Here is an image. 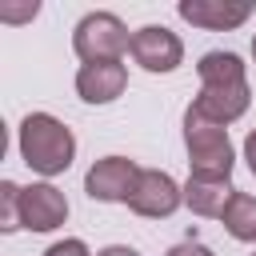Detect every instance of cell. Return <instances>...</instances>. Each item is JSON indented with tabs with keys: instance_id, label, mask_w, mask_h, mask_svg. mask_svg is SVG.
Instances as JSON below:
<instances>
[{
	"instance_id": "6da1fadb",
	"label": "cell",
	"mask_w": 256,
	"mask_h": 256,
	"mask_svg": "<svg viewBox=\"0 0 256 256\" xmlns=\"http://www.w3.org/2000/svg\"><path fill=\"white\" fill-rule=\"evenodd\" d=\"M20 156H24V164H28L32 172L56 176V172H64V168L72 164L76 140H72V132H68L56 116L32 112V116H24V124H20Z\"/></svg>"
},
{
	"instance_id": "7a4b0ae2",
	"label": "cell",
	"mask_w": 256,
	"mask_h": 256,
	"mask_svg": "<svg viewBox=\"0 0 256 256\" xmlns=\"http://www.w3.org/2000/svg\"><path fill=\"white\" fill-rule=\"evenodd\" d=\"M184 144H188L192 176H232V144H228L224 124H212L188 108L184 112Z\"/></svg>"
},
{
	"instance_id": "3957f363",
	"label": "cell",
	"mask_w": 256,
	"mask_h": 256,
	"mask_svg": "<svg viewBox=\"0 0 256 256\" xmlns=\"http://www.w3.org/2000/svg\"><path fill=\"white\" fill-rule=\"evenodd\" d=\"M72 48L84 64H96V60H120V52H132V36L124 28L120 16L112 12H88L76 32H72Z\"/></svg>"
},
{
	"instance_id": "277c9868",
	"label": "cell",
	"mask_w": 256,
	"mask_h": 256,
	"mask_svg": "<svg viewBox=\"0 0 256 256\" xmlns=\"http://www.w3.org/2000/svg\"><path fill=\"white\" fill-rule=\"evenodd\" d=\"M180 200H184V188H180L168 172H160V168H140V180H136V188H132V196H128V208H132L136 216L160 220V216H172V212L180 208Z\"/></svg>"
},
{
	"instance_id": "5b68a950",
	"label": "cell",
	"mask_w": 256,
	"mask_h": 256,
	"mask_svg": "<svg viewBox=\"0 0 256 256\" xmlns=\"http://www.w3.org/2000/svg\"><path fill=\"white\" fill-rule=\"evenodd\" d=\"M136 180H140V168H136L128 156H104V160H96V164L88 168L84 188H88L92 200H104V204L124 200V204H128Z\"/></svg>"
},
{
	"instance_id": "8992f818",
	"label": "cell",
	"mask_w": 256,
	"mask_h": 256,
	"mask_svg": "<svg viewBox=\"0 0 256 256\" xmlns=\"http://www.w3.org/2000/svg\"><path fill=\"white\" fill-rule=\"evenodd\" d=\"M132 60L148 72H172L184 60V44L164 24H148V28L132 32Z\"/></svg>"
},
{
	"instance_id": "52a82bcc",
	"label": "cell",
	"mask_w": 256,
	"mask_h": 256,
	"mask_svg": "<svg viewBox=\"0 0 256 256\" xmlns=\"http://www.w3.org/2000/svg\"><path fill=\"white\" fill-rule=\"evenodd\" d=\"M68 220V200L52 184H32L20 192V224L32 232H52Z\"/></svg>"
},
{
	"instance_id": "ba28073f",
	"label": "cell",
	"mask_w": 256,
	"mask_h": 256,
	"mask_svg": "<svg viewBox=\"0 0 256 256\" xmlns=\"http://www.w3.org/2000/svg\"><path fill=\"white\" fill-rule=\"evenodd\" d=\"M248 100H252L248 80L244 84H204L200 96L192 100V112H200L212 124H232L248 112Z\"/></svg>"
},
{
	"instance_id": "9c48e42d",
	"label": "cell",
	"mask_w": 256,
	"mask_h": 256,
	"mask_svg": "<svg viewBox=\"0 0 256 256\" xmlns=\"http://www.w3.org/2000/svg\"><path fill=\"white\" fill-rule=\"evenodd\" d=\"M124 84H128V72H124L120 60L80 64V72H76V92H80V100H88V104H108V100H116V96L124 92Z\"/></svg>"
},
{
	"instance_id": "30bf717a",
	"label": "cell",
	"mask_w": 256,
	"mask_h": 256,
	"mask_svg": "<svg viewBox=\"0 0 256 256\" xmlns=\"http://www.w3.org/2000/svg\"><path fill=\"white\" fill-rule=\"evenodd\" d=\"M180 16L188 24H200V28H212V32H224V28H236L252 16V4H228V0H184L180 4Z\"/></svg>"
},
{
	"instance_id": "8fae6325",
	"label": "cell",
	"mask_w": 256,
	"mask_h": 256,
	"mask_svg": "<svg viewBox=\"0 0 256 256\" xmlns=\"http://www.w3.org/2000/svg\"><path fill=\"white\" fill-rule=\"evenodd\" d=\"M232 196H236V188L228 184V176H188V184H184V204L196 216H224Z\"/></svg>"
},
{
	"instance_id": "7c38bea8",
	"label": "cell",
	"mask_w": 256,
	"mask_h": 256,
	"mask_svg": "<svg viewBox=\"0 0 256 256\" xmlns=\"http://www.w3.org/2000/svg\"><path fill=\"white\" fill-rule=\"evenodd\" d=\"M200 84H244V64L236 52H208L200 64Z\"/></svg>"
},
{
	"instance_id": "4fadbf2b",
	"label": "cell",
	"mask_w": 256,
	"mask_h": 256,
	"mask_svg": "<svg viewBox=\"0 0 256 256\" xmlns=\"http://www.w3.org/2000/svg\"><path fill=\"white\" fill-rule=\"evenodd\" d=\"M220 220H224V228H228L236 240H256V196L236 192Z\"/></svg>"
},
{
	"instance_id": "5bb4252c",
	"label": "cell",
	"mask_w": 256,
	"mask_h": 256,
	"mask_svg": "<svg viewBox=\"0 0 256 256\" xmlns=\"http://www.w3.org/2000/svg\"><path fill=\"white\" fill-rule=\"evenodd\" d=\"M20 184H12V180H4L0 184V228L4 232H16V228H24L20 224Z\"/></svg>"
},
{
	"instance_id": "9a60e30c",
	"label": "cell",
	"mask_w": 256,
	"mask_h": 256,
	"mask_svg": "<svg viewBox=\"0 0 256 256\" xmlns=\"http://www.w3.org/2000/svg\"><path fill=\"white\" fill-rule=\"evenodd\" d=\"M36 12H40L36 0H32V4H4V8H0V20H12V24H16V20H32Z\"/></svg>"
},
{
	"instance_id": "2e32d148",
	"label": "cell",
	"mask_w": 256,
	"mask_h": 256,
	"mask_svg": "<svg viewBox=\"0 0 256 256\" xmlns=\"http://www.w3.org/2000/svg\"><path fill=\"white\" fill-rule=\"evenodd\" d=\"M44 256H88L84 240H56L52 248H44Z\"/></svg>"
},
{
	"instance_id": "e0dca14e",
	"label": "cell",
	"mask_w": 256,
	"mask_h": 256,
	"mask_svg": "<svg viewBox=\"0 0 256 256\" xmlns=\"http://www.w3.org/2000/svg\"><path fill=\"white\" fill-rule=\"evenodd\" d=\"M168 256H212V248H204V244H196V240H184V244H176Z\"/></svg>"
},
{
	"instance_id": "ac0fdd59",
	"label": "cell",
	"mask_w": 256,
	"mask_h": 256,
	"mask_svg": "<svg viewBox=\"0 0 256 256\" xmlns=\"http://www.w3.org/2000/svg\"><path fill=\"white\" fill-rule=\"evenodd\" d=\"M244 160H248V168H252V176H256V128H252L248 140H244Z\"/></svg>"
},
{
	"instance_id": "d6986e66",
	"label": "cell",
	"mask_w": 256,
	"mask_h": 256,
	"mask_svg": "<svg viewBox=\"0 0 256 256\" xmlns=\"http://www.w3.org/2000/svg\"><path fill=\"white\" fill-rule=\"evenodd\" d=\"M96 256H140L136 248H128V244H112V248H100Z\"/></svg>"
},
{
	"instance_id": "ffe728a7",
	"label": "cell",
	"mask_w": 256,
	"mask_h": 256,
	"mask_svg": "<svg viewBox=\"0 0 256 256\" xmlns=\"http://www.w3.org/2000/svg\"><path fill=\"white\" fill-rule=\"evenodd\" d=\"M252 60H256V36H252Z\"/></svg>"
}]
</instances>
